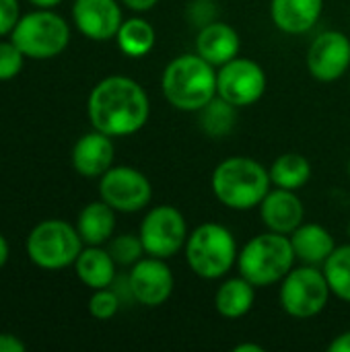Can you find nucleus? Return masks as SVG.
I'll list each match as a JSON object with an SVG mask.
<instances>
[{
	"label": "nucleus",
	"mask_w": 350,
	"mask_h": 352,
	"mask_svg": "<svg viewBox=\"0 0 350 352\" xmlns=\"http://www.w3.org/2000/svg\"><path fill=\"white\" fill-rule=\"evenodd\" d=\"M268 171H270L272 188H283V190H295V192H299L311 179V163L301 153H285V155H278L272 161V165H270Z\"/></svg>",
	"instance_id": "nucleus-23"
},
{
	"label": "nucleus",
	"mask_w": 350,
	"mask_h": 352,
	"mask_svg": "<svg viewBox=\"0 0 350 352\" xmlns=\"http://www.w3.org/2000/svg\"><path fill=\"white\" fill-rule=\"evenodd\" d=\"M99 196L116 212H140L153 200V184L136 167L113 165L99 177Z\"/></svg>",
	"instance_id": "nucleus-10"
},
{
	"label": "nucleus",
	"mask_w": 350,
	"mask_h": 352,
	"mask_svg": "<svg viewBox=\"0 0 350 352\" xmlns=\"http://www.w3.org/2000/svg\"><path fill=\"white\" fill-rule=\"evenodd\" d=\"M233 351L235 352H264V346H260V344H254V342H243V344H237V346H233Z\"/></svg>",
	"instance_id": "nucleus-35"
},
{
	"label": "nucleus",
	"mask_w": 350,
	"mask_h": 352,
	"mask_svg": "<svg viewBox=\"0 0 350 352\" xmlns=\"http://www.w3.org/2000/svg\"><path fill=\"white\" fill-rule=\"evenodd\" d=\"M132 299L144 307H161L169 301L175 289V276L163 258H140L128 272Z\"/></svg>",
	"instance_id": "nucleus-13"
},
{
	"label": "nucleus",
	"mask_w": 350,
	"mask_h": 352,
	"mask_svg": "<svg viewBox=\"0 0 350 352\" xmlns=\"http://www.w3.org/2000/svg\"><path fill=\"white\" fill-rule=\"evenodd\" d=\"M6 260H8V243H6V239L0 235V268L6 264Z\"/></svg>",
	"instance_id": "nucleus-36"
},
{
	"label": "nucleus",
	"mask_w": 350,
	"mask_h": 352,
	"mask_svg": "<svg viewBox=\"0 0 350 352\" xmlns=\"http://www.w3.org/2000/svg\"><path fill=\"white\" fill-rule=\"evenodd\" d=\"M256 303V287L239 276L223 280L215 293V309L225 320H239L252 311Z\"/></svg>",
	"instance_id": "nucleus-20"
},
{
	"label": "nucleus",
	"mask_w": 350,
	"mask_h": 352,
	"mask_svg": "<svg viewBox=\"0 0 350 352\" xmlns=\"http://www.w3.org/2000/svg\"><path fill=\"white\" fill-rule=\"evenodd\" d=\"M29 2H33V4L39 6V8H52V6L60 4L62 0H29Z\"/></svg>",
	"instance_id": "nucleus-37"
},
{
	"label": "nucleus",
	"mask_w": 350,
	"mask_h": 352,
	"mask_svg": "<svg viewBox=\"0 0 350 352\" xmlns=\"http://www.w3.org/2000/svg\"><path fill=\"white\" fill-rule=\"evenodd\" d=\"M161 93L173 109L198 113L217 97V68L196 52L182 54L165 66Z\"/></svg>",
	"instance_id": "nucleus-2"
},
{
	"label": "nucleus",
	"mask_w": 350,
	"mask_h": 352,
	"mask_svg": "<svg viewBox=\"0 0 350 352\" xmlns=\"http://www.w3.org/2000/svg\"><path fill=\"white\" fill-rule=\"evenodd\" d=\"M10 39L27 58L47 60L66 50L70 41V27L60 14L41 8L21 16Z\"/></svg>",
	"instance_id": "nucleus-7"
},
{
	"label": "nucleus",
	"mask_w": 350,
	"mask_h": 352,
	"mask_svg": "<svg viewBox=\"0 0 350 352\" xmlns=\"http://www.w3.org/2000/svg\"><path fill=\"white\" fill-rule=\"evenodd\" d=\"M25 54L17 47V43L10 41H0V80H10L14 78L25 62Z\"/></svg>",
	"instance_id": "nucleus-29"
},
{
	"label": "nucleus",
	"mask_w": 350,
	"mask_h": 352,
	"mask_svg": "<svg viewBox=\"0 0 350 352\" xmlns=\"http://www.w3.org/2000/svg\"><path fill=\"white\" fill-rule=\"evenodd\" d=\"M19 19V0H0V35L12 33Z\"/></svg>",
	"instance_id": "nucleus-31"
},
{
	"label": "nucleus",
	"mask_w": 350,
	"mask_h": 352,
	"mask_svg": "<svg viewBox=\"0 0 350 352\" xmlns=\"http://www.w3.org/2000/svg\"><path fill=\"white\" fill-rule=\"evenodd\" d=\"M241 50L239 33L223 21H212L198 29L196 33V54H200L215 68L237 58Z\"/></svg>",
	"instance_id": "nucleus-18"
},
{
	"label": "nucleus",
	"mask_w": 350,
	"mask_h": 352,
	"mask_svg": "<svg viewBox=\"0 0 350 352\" xmlns=\"http://www.w3.org/2000/svg\"><path fill=\"white\" fill-rule=\"evenodd\" d=\"M78 229L66 221L50 219L39 223L27 237V254L31 262L43 270H62L76 262L83 252Z\"/></svg>",
	"instance_id": "nucleus-8"
},
{
	"label": "nucleus",
	"mask_w": 350,
	"mask_h": 352,
	"mask_svg": "<svg viewBox=\"0 0 350 352\" xmlns=\"http://www.w3.org/2000/svg\"><path fill=\"white\" fill-rule=\"evenodd\" d=\"M72 19L76 29L93 41L113 39L124 23L118 0H74Z\"/></svg>",
	"instance_id": "nucleus-14"
},
{
	"label": "nucleus",
	"mask_w": 350,
	"mask_h": 352,
	"mask_svg": "<svg viewBox=\"0 0 350 352\" xmlns=\"http://www.w3.org/2000/svg\"><path fill=\"white\" fill-rule=\"evenodd\" d=\"M324 0H270V19L287 35H305L322 19Z\"/></svg>",
	"instance_id": "nucleus-17"
},
{
	"label": "nucleus",
	"mask_w": 350,
	"mask_h": 352,
	"mask_svg": "<svg viewBox=\"0 0 350 352\" xmlns=\"http://www.w3.org/2000/svg\"><path fill=\"white\" fill-rule=\"evenodd\" d=\"M347 169H349V177H350V159H349V167H347Z\"/></svg>",
	"instance_id": "nucleus-38"
},
{
	"label": "nucleus",
	"mask_w": 350,
	"mask_h": 352,
	"mask_svg": "<svg viewBox=\"0 0 350 352\" xmlns=\"http://www.w3.org/2000/svg\"><path fill=\"white\" fill-rule=\"evenodd\" d=\"M120 305H122V299L111 287L97 289V291H93V295L89 299V314L95 320L105 322V320H111L120 311Z\"/></svg>",
	"instance_id": "nucleus-28"
},
{
	"label": "nucleus",
	"mask_w": 350,
	"mask_h": 352,
	"mask_svg": "<svg viewBox=\"0 0 350 352\" xmlns=\"http://www.w3.org/2000/svg\"><path fill=\"white\" fill-rule=\"evenodd\" d=\"M116 260L101 245H87L74 262L76 276L89 289H107L116 280Z\"/></svg>",
	"instance_id": "nucleus-21"
},
{
	"label": "nucleus",
	"mask_w": 350,
	"mask_h": 352,
	"mask_svg": "<svg viewBox=\"0 0 350 352\" xmlns=\"http://www.w3.org/2000/svg\"><path fill=\"white\" fill-rule=\"evenodd\" d=\"M25 342H21L12 334H0V352H23Z\"/></svg>",
	"instance_id": "nucleus-32"
},
{
	"label": "nucleus",
	"mask_w": 350,
	"mask_h": 352,
	"mask_svg": "<svg viewBox=\"0 0 350 352\" xmlns=\"http://www.w3.org/2000/svg\"><path fill=\"white\" fill-rule=\"evenodd\" d=\"M307 72L320 82H336L350 70V37L330 29L318 33L305 56Z\"/></svg>",
	"instance_id": "nucleus-12"
},
{
	"label": "nucleus",
	"mask_w": 350,
	"mask_h": 352,
	"mask_svg": "<svg viewBox=\"0 0 350 352\" xmlns=\"http://www.w3.org/2000/svg\"><path fill=\"white\" fill-rule=\"evenodd\" d=\"M332 291L322 266H295L283 280L278 301L283 311L295 320H311L330 303Z\"/></svg>",
	"instance_id": "nucleus-6"
},
{
	"label": "nucleus",
	"mask_w": 350,
	"mask_h": 352,
	"mask_svg": "<svg viewBox=\"0 0 350 352\" xmlns=\"http://www.w3.org/2000/svg\"><path fill=\"white\" fill-rule=\"evenodd\" d=\"M118 47L124 56L128 58H142L149 52H153L155 41H157V33L155 27L142 19V16H132L126 19L116 35Z\"/></svg>",
	"instance_id": "nucleus-24"
},
{
	"label": "nucleus",
	"mask_w": 350,
	"mask_h": 352,
	"mask_svg": "<svg viewBox=\"0 0 350 352\" xmlns=\"http://www.w3.org/2000/svg\"><path fill=\"white\" fill-rule=\"evenodd\" d=\"M268 87L264 68L252 58H233L217 68V95L237 109L258 103Z\"/></svg>",
	"instance_id": "nucleus-11"
},
{
	"label": "nucleus",
	"mask_w": 350,
	"mask_h": 352,
	"mask_svg": "<svg viewBox=\"0 0 350 352\" xmlns=\"http://www.w3.org/2000/svg\"><path fill=\"white\" fill-rule=\"evenodd\" d=\"M258 210L266 231L291 235L299 225L305 223V206L295 190L272 188Z\"/></svg>",
	"instance_id": "nucleus-15"
},
{
	"label": "nucleus",
	"mask_w": 350,
	"mask_h": 352,
	"mask_svg": "<svg viewBox=\"0 0 350 352\" xmlns=\"http://www.w3.org/2000/svg\"><path fill=\"white\" fill-rule=\"evenodd\" d=\"M126 8L134 10V12H149L151 8L157 6L159 0H120Z\"/></svg>",
	"instance_id": "nucleus-33"
},
{
	"label": "nucleus",
	"mask_w": 350,
	"mask_h": 352,
	"mask_svg": "<svg viewBox=\"0 0 350 352\" xmlns=\"http://www.w3.org/2000/svg\"><path fill=\"white\" fill-rule=\"evenodd\" d=\"M295 252L289 235L266 231L252 237L237 256V270L256 289L281 285L295 268Z\"/></svg>",
	"instance_id": "nucleus-4"
},
{
	"label": "nucleus",
	"mask_w": 350,
	"mask_h": 352,
	"mask_svg": "<svg viewBox=\"0 0 350 352\" xmlns=\"http://www.w3.org/2000/svg\"><path fill=\"white\" fill-rule=\"evenodd\" d=\"M330 352H350V330L338 334L330 344H328Z\"/></svg>",
	"instance_id": "nucleus-34"
},
{
	"label": "nucleus",
	"mask_w": 350,
	"mask_h": 352,
	"mask_svg": "<svg viewBox=\"0 0 350 352\" xmlns=\"http://www.w3.org/2000/svg\"><path fill=\"white\" fill-rule=\"evenodd\" d=\"M330 291L336 299L350 303V243L336 245L332 256L322 266Z\"/></svg>",
	"instance_id": "nucleus-26"
},
{
	"label": "nucleus",
	"mask_w": 350,
	"mask_h": 352,
	"mask_svg": "<svg viewBox=\"0 0 350 352\" xmlns=\"http://www.w3.org/2000/svg\"><path fill=\"white\" fill-rule=\"evenodd\" d=\"M76 229L87 245H103L116 233V210L103 200L91 202L80 210Z\"/></svg>",
	"instance_id": "nucleus-22"
},
{
	"label": "nucleus",
	"mask_w": 350,
	"mask_h": 352,
	"mask_svg": "<svg viewBox=\"0 0 350 352\" xmlns=\"http://www.w3.org/2000/svg\"><path fill=\"white\" fill-rule=\"evenodd\" d=\"M215 198L229 210H252L272 190L270 171L252 157H229L221 161L210 177Z\"/></svg>",
	"instance_id": "nucleus-3"
},
{
	"label": "nucleus",
	"mask_w": 350,
	"mask_h": 352,
	"mask_svg": "<svg viewBox=\"0 0 350 352\" xmlns=\"http://www.w3.org/2000/svg\"><path fill=\"white\" fill-rule=\"evenodd\" d=\"M188 19L192 25H196L198 29L217 21L219 16V8H217V2L215 0H192L188 4V10H186Z\"/></svg>",
	"instance_id": "nucleus-30"
},
{
	"label": "nucleus",
	"mask_w": 350,
	"mask_h": 352,
	"mask_svg": "<svg viewBox=\"0 0 350 352\" xmlns=\"http://www.w3.org/2000/svg\"><path fill=\"white\" fill-rule=\"evenodd\" d=\"M349 237H350V221H349Z\"/></svg>",
	"instance_id": "nucleus-39"
},
{
	"label": "nucleus",
	"mask_w": 350,
	"mask_h": 352,
	"mask_svg": "<svg viewBox=\"0 0 350 352\" xmlns=\"http://www.w3.org/2000/svg\"><path fill=\"white\" fill-rule=\"evenodd\" d=\"M87 116L95 130L120 138L142 130L151 118V99L140 82L130 76L99 80L87 101Z\"/></svg>",
	"instance_id": "nucleus-1"
},
{
	"label": "nucleus",
	"mask_w": 350,
	"mask_h": 352,
	"mask_svg": "<svg viewBox=\"0 0 350 352\" xmlns=\"http://www.w3.org/2000/svg\"><path fill=\"white\" fill-rule=\"evenodd\" d=\"M235 122H237V107L219 95L198 111V124L202 132L210 138L229 136L235 128Z\"/></svg>",
	"instance_id": "nucleus-25"
},
{
	"label": "nucleus",
	"mask_w": 350,
	"mask_h": 352,
	"mask_svg": "<svg viewBox=\"0 0 350 352\" xmlns=\"http://www.w3.org/2000/svg\"><path fill=\"white\" fill-rule=\"evenodd\" d=\"M107 252L111 254L118 266H134L146 254L140 241V235H132V233H124V235L109 239Z\"/></svg>",
	"instance_id": "nucleus-27"
},
{
	"label": "nucleus",
	"mask_w": 350,
	"mask_h": 352,
	"mask_svg": "<svg viewBox=\"0 0 350 352\" xmlns=\"http://www.w3.org/2000/svg\"><path fill=\"white\" fill-rule=\"evenodd\" d=\"M184 254L188 268L198 278L221 280L237 266L239 250L235 235L225 225L208 221L188 235Z\"/></svg>",
	"instance_id": "nucleus-5"
},
{
	"label": "nucleus",
	"mask_w": 350,
	"mask_h": 352,
	"mask_svg": "<svg viewBox=\"0 0 350 352\" xmlns=\"http://www.w3.org/2000/svg\"><path fill=\"white\" fill-rule=\"evenodd\" d=\"M116 146L111 136L91 130L83 134L72 148V167L83 177H101L109 167H113Z\"/></svg>",
	"instance_id": "nucleus-16"
},
{
	"label": "nucleus",
	"mask_w": 350,
	"mask_h": 352,
	"mask_svg": "<svg viewBox=\"0 0 350 352\" xmlns=\"http://www.w3.org/2000/svg\"><path fill=\"white\" fill-rule=\"evenodd\" d=\"M138 235L146 256L169 260L186 248L190 231L188 221L177 206L159 204L144 214Z\"/></svg>",
	"instance_id": "nucleus-9"
},
{
	"label": "nucleus",
	"mask_w": 350,
	"mask_h": 352,
	"mask_svg": "<svg viewBox=\"0 0 350 352\" xmlns=\"http://www.w3.org/2000/svg\"><path fill=\"white\" fill-rule=\"evenodd\" d=\"M289 239H291L297 262L309 264V266H324V262L336 250V241H334L332 233L318 223L299 225L289 235Z\"/></svg>",
	"instance_id": "nucleus-19"
}]
</instances>
